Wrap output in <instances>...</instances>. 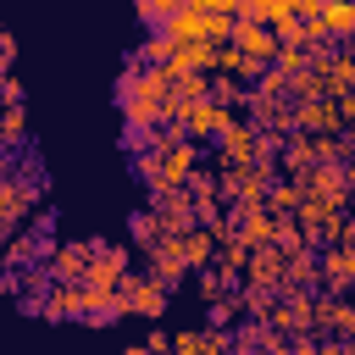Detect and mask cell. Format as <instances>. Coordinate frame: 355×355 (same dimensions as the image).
<instances>
[{"mask_svg":"<svg viewBox=\"0 0 355 355\" xmlns=\"http://www.w3.org/2000/svg\"><path fill=\"white\" fill-rule=\"evenodd\" d=\"M128 227H133V244H139L144 255H150V250L166 239V227H161V216H155L150 205H144V211H133V216H128Z\"/></svg>","mask_w":355,"mask_h":355,"instance_id":"cb8c5ba5","label":"cell"},{"mask_svg":"<svg viewBox=\"0 0 355 355\" xmlns=\"http://www.w3.org/2000/svg\"><path fill=\"white\" fill-rule=\"evenodd\" d=\"M122 355H150V344H128V349H122Z\"/></svg>","mask_w":355,"mask_h":355,"instance_id":"8d00e7d4","label":"cell"},{"mask_svg":"<svg viewBox=\"0 0 355 355\" xmlns=\"http://www.w3.org/2000/svg\"><path fill=\"white\" fill-rule=\"evenodd\" d=\"M227 116H233V111H227V105L211 94V100H200V105H183V116H178V133L205 144V139H216V133H222V122H227Z\"/></svg>","mask_w":355,"mask_h":355,"instance_id":"ba28073f","label":"cell"},{"mask_svg":"<svg viewBox=\"0 0 355 355\" xmlns=\"http://www.w3.org/2000/svg\"><path fill=\"white\" fill-rule=\"evenodd\" d=\"M316 22H322V33H327L333 44H349V39H355V6H349V0H322V17H316Z\"/></svg>","mask_w":355,"mask_h":355,"instance_id":"d6986e66","label":"cell"},{"mask_svg":"<svg viewBox=\"0 0 355 355\" xmlns=\"http://www.w3.org/2000/svg\"><path fill=\"white\" fill-rule=\"evenodd\" d=\"M294 133H344V105L338 100H300Z\"/></svg>","mask_w":355,"mask_h":355,"instance_id":"4fadbf2b","label":"cell"},{"mask_svg":"<svg viewBox=\"0 0 355 355\" xmlns=\"http://www.w3.org/2000/svg\"><path fill=\"white\" fill-rule=\"evenodd\" d=\"M266 67H255L244 50H233V44H216V67H211V78H227V83H255Z\"/></svg>","mask_w":355,"mask_h":355,"instance_id":"e0dca14e","label":"cell"},{"mask_svg":"<svg viewBox=\"0 0 355 355\" xmlns=\"http://www.w3.org/2000/svg\"><path fill=\"white\" fill-rule=\"evenodd\" d=\"M161 33L172 44H227L233 39V17H216V11H200V6H178Z\"/></svg>","mask_w":355,"mask_h":355,"instance_id":"6da1fadb","label":"cell"},{"mask_svg":"<svg viewBox=\"0 0 355 355\" xmlns=\"http://www.w3.org/2000/svg\"><path fill=\"white\" fill-rule=\"evenodd\" d=\"M33 200H39L33 172H6V178H0V222L22 227V222L33 216Z\"/></svg>","mask_w":355,"mask_h":355,"instance_id":"8992f818","label":"cell"},{"mask_svg":"<svg viewBox=\"0 0 355 355\" xmlns=\"http://www.w3.org/2000/svg\"><path fill=\"white\" fill-rule=\"evenodd\" d=\"M344 250H355V216H344Z\"/></svg>","mask_w":355,"mask_h":355,"instance_id":"d590c367","label":"cell"},{"mask_svg":"<svg viewBox=\"0 0 355 355\" xmlns=\"http://www.w3.org/2000/svg\"><path fill=\"white\" fill-rule=\"evenodd\" d=\"M6 172H11V166H6V150H0V178H6Z\"/></svg>","mask_w":355,"mask_h":355,"instance_id":"74e56055","label":"cell"},{"mask_svg":"<svg viewBox=\"0 0 355 355\" xmlns=\"http://www.w3.org/2000/svg\"><path fill=\"white\" fill-rule=\"evenodd\" d=\"M316 349H322V333H294L283 355H316Z\"/></svg>","mask_w":355,"mask_h":355,"instance_id":"1f68e13d","label":"cell"},{"mask_svg":"<svg viewBox=\"0 0 355 355\" xmlns=\"http://www.w3.org/2000/svg\"><path fill=\"white\" fill-rule=\"evenodd\" d=\"M200 11H216V17H239V0H189Z\"/></svg>","mask_w":355,"mask_h":355,"instance_id":"836d02e7","label":"cell"},{"mask_svg":"<svg viewBox=\"0 0 355 355\" xmlns=\"http://www.w3.org/2000/svg\"><path fill=\"white\" fill-rule=\"evenodd\" d=\"M283 288H316V250L288 255V277H283Z\"/></svg>","mask_w":355,"mask_h":355,"instance_id":"4316f807","label":"cell"},{"mask_svg":"<svg viewBox=\"0 0 355 355\" xmlns=\"http://www.w3.org/2000/svg\"><path fill=\"white\" fill-rule=\"evenodd\" d=\"M150 277L161 283V288H178L183 277H189V261H183V239H161L155 250H150Z\"/></svg>","mask_w":355,"mask_h":355,"instance_id":"9a60e30c","label":"cell"},{"mask_svg":"<svg viewBox=\"0 0 355 355\" xmlns=\"http://www.w3.org/2000/svg\"><path fill=\"white\" fill-rule=\"evenodd\" d=\"M178 6H183V0H133V11H139V17L150 22V28H161V22H166V17L178 11Z\"/></svg>","mask_w":355,"mask_h":355,"instance_id":"f546056e","label":"cell"},{"mask_svg":"<svg viewBox=\"0 0 355 355\" xmlns=\"http://www.w3.org/2000/svg\"><path fill=\"white\" fill-rule=\"evenodd\" d=\"M216 161H222V166H255V161H261V128H255L244 111H233V116L222 122V133H216Z\"/></svg>","mask_w":355,"mask_h":355,"instance_id":"7a4b0ae2","label":"cell"},{"mask_svg":"<svg viewBox=\"0 0 355 355\" xmlns=\"http://www.w3.org/2000/svg\"><path fill=\"white\" fill-rule=\"evenodd\" d=\"M116 294H122V311H128V316L161 322V316H166V294H172V288H161L150 272H128V283H122Z\"/></svg>","mask_w":355,"mask_h":355,"instance_id":"277c9868","label":"cell"},{"mask_svg":"<svg viewBox=\"0 0 355 355\" xmlns=\"http://www.w3.org/2000/svg\"><path fill=\"white\" fill-rule=\"evenodd\" d=\"M0 105H22V83H17L11 72L0 78Z\"/></svg>","mask_w":355,"mask_h":355,"instance_id":"d6a6232c","label":"cell"},{"mask_svg":"<svg viewBox=\"0 0 355 355\" xmlns=\"http://www.w3.org/2000/svg\"><path fill=\"white\" fill-rule=\"evenodd\" d=\"M128 272H133V255H128V244H89V288H100V294H116L122 283H128Z\"/></svg>","mask_w":355,"mask_h":355,"instance_id":"3957f363","label":"cell"},{"mask_svg":"<svg viewBox=\"0 0 355 355\" xmlns=\"http://www.w3.org/2000/svg\"><path fill=\"white\" fill-rule=\"evenodd\" d=\"M44 272H50V283H83V277H89V244H78V239L50 244Z\"/></svg>","mask_w":355,"mask_h":355,"instance_id":"7c38bea8","label":"cell"},{"mask_svg":"<svg viewBox=\"0 0 355 355\" xmlns=\"http://www.w3.org/2000/svg\"><path fill=\"white\" fill-rule=\"evenodd\" d=\"M216 250H222V244H216L211 227H189V233H183V261H189V272H194V266L211 272V266H216Z\"/></svg>","mask_w":355,"mask_h":355,"instance_id":"44dd1931","label":"cell"},{"mask_svg":"<svg viewBox=\"0 0 355 355\" xmlns=\"http://www.w3.org/2000/svg\"><path fill=\"white\" fill-rule=\"evenodd\" d=\"M272 33H277V44H305V22H300V17L272 22ZM305 50H311V44H305Z\"/></svg>","mask_w":355,"mask_h":355,"instance_id":"4dcf8cb0","label":"cell"},{"mask_svg":"<svg viewBox=\"0 0 355 355\" xmlns=\"http://www.w3.org/2000/svg\"><path fill=\"white\" fill-rule=\"evenodd\" d=\"M0 33H6V28H0Z\"/></svg>","mask_w":355,"mask_h":355,"instance_id":"b9f144b4","label":"cell"},{"mask_svg":"<svg viewBox=\"0 0 355 355\" xmlns=\"http://www.w3.org/2000/svg\"><path fill=\"white\" fill-rule=\"evenodd\" d=\"M272 67H277V72H283V78L294 83L300 72H311V50H305V44H277V55H272Z\"/></svg>","mask_w":355,"mask_h":355,"instance_id":"484cf974","label":"cell"},{"mask_svg":"<svg viewBox=\"0 0 355 355\" xmlns=\"http://www.w3.org/2000/svg\"><path fill=\"white\" fill-rule=\"evenodd\" d=\"M227 216H233V239H239V244H250V250H261V244H277V216H272L266 205L227 211Z\"/></svg>","mask_w":355,"mask_h":355,"instance_id":"5bb4252c","label":"cell"},{"mask_svg":"<svg viewBox=\"0 0 355 355\" xmlns=\"http://www.w3.org/2000/svg\"><path fill=\"white\" fill-rule=\"evenodd\" d=\"M349 294H355V272H349Z\"/></svg>","mask_w":355,"mask_h":355,"instance_id":"ab89813d","label":"cell"},{"mask_svg":"<svg viewBox=\"0 0 355 355\" xmlns=\"http://www.w3.org/2000/svg\"><path fill=\"white\" fill-rule=\"evenodd\" d=\"M300 205H305V183H300V178H272L266 211H272V216H300Z\"/></svg>","mask_w":355,"mask_h":355,"instance_id":"ffe728a7","label":"cell"},{"mask_svg":"<svg viewBox=\"0 0 355 355\" xmlns=\"http://www.w3.org/2000/svg\"><path fill=\"white\" fill-rule=\"evenodd\" d=\"M211 94H216V78L211 72H178V83H172V100L178 105H200Z\"/></svg>","mask_w":355,"mask_h":355,"instance_id":"7402d4cb","label":"cell"},{"mask_svg":"<svg viewBox=\"0 0 355 355\" xmlns=\"http://www.w3.org/2000/svg\"><path fill=\"white\" fill-rule=\"evenodd\" d=\"M172 50H178V44H172L161 28H150V39L139 44V61H144V67H166V61H172Z\"/></svg>","mask_w":355,"mask_h":355,"instance_id":"f1b7e54d","label":"cell"},{"mask_svg":"<svg viewBox=\"0 0 355 355\" xmlns=\"http://www.w3.org/2000/svg\"><path fill=\"white\" fill-rule=\"evenodd\" d=\"M349 272H355V250H344V244L316 250V288L322 294H349Z\"/></svg>","mask_w":355,"mask_h":355,"instance_id":"9c48e42d","label":"cell"},{"mask_svg":"<svg viewBox=\"0 0 355 355\" xmlns=\"http://www.w3.org/2000/svg\"><path fill=\"white\" fill-rule=\"evenodd\" d=\"M349 6H355V0H349Z\"/></svg>","mask_w":355,"mask_h":355,"instance_id":"60d3db41","label":"cell"},{"mask_svg":"<svg viewBox=\"0 0 355 355\" xmlns=\"http://www.w3.org/2000/svg\"><path fill=\"white\" fill-rule=\"evenodd\" d=\"M166 67L172 72H211L216 67V44H178Z\"/></svg>","mask_w":355,"mask_h":355,"instance_id":"603a6c76","label":"cell"},{"mask_svg":"<svg viewBox=\"0 0 355 355\" xmlns=\"http://www.w3.org/2000/svg\"><path fill=\"white\" fill-rule=\"evenodd\" d=\"M83 311V283H50V294H44V322H67V316H78Z\"/></svg>","mask_w":355,"mask_h":355,"instance_id":"ac0fdd59","label":"cell"},{"mask_svg":"<svg viewBox=\"0 0 355 355\" xmlns=\"http://www.w3.org/2000/svg\"><path fill=\"white\" fill-rule=\"evenodd\" d=\"M239 17H244V22H266V28H272V22L294 17V6H288V0H239Z\"/></svg>","mask_w":355,"mask_h":355,"instance_id":"d4e9b609","label":"cell"},{"mask_svg":"<svg viewBox=\"0 0 355 355\" xmlns=\"http://www.w3.org/2000/svg\"><path fill=\"white\" fill-rule=\"evenodd\" d=\"M283 277H288V255H283L277 244H261V250H250L244 288H272V294H283Z\"/></svg>","mask_w":355,"mask_h":355,"instance_id":"52a82bcc","label":"cell"},{"mask_svg":"<svg viewBox=\"0 0 355 355\" xmlns=\"http://www.w3.org/2000/svg\"><path fill=\"white\" fill-rule=\"evenodd\" d=\"M288 6H311V0H288Z\"/></svg>","mask_w":355,"mask_h":355,"instance_id":"f35d334b","label":"cell"},{"mask_svg":"<svg viewBox=\"0 0 355 355\" xmlns=\"http://www.w3.org/2000/svg\"><path fill=\"white\" fill-rule=\"evenodd\" d=\"M272 327H277L283 338L316 333V288H283V294H277V311H272Z\"/></svg>","mask_w":355,"mask_h":355,"instance_id":"5b68a950","label":"cell"},{"mask_svg":"<svg viewBox=\"0 0 355 355\" xmlns=\"http://www.w3.org/2000/svg\"><path fill=\"white\" fill-rule=\"evenodd\" d=\"M316 355H355V338H322Z\"/></svg>","mask_w":355,"mask_h":355,"instance_id":"e575fe53","label":"cell"},{"mask_svg":"<svg viewBox=\"0 0 355 355\" xmlns=\"http://www.w3.org/2000/svg\"><path fill=\"white\" fill-rule=\"evenodd\" d=\"M300 183H305V194H322V200H338V205H349L355 200V189H349V178H344V166H311V172H300Z\"/></svg>","mask_w":355,"mask_h":355,"instance_id":"2e32d148","label":"cell"},{"mask_svg":"<svg viewBox=\"0 0 355 355\" xmlns=\"http://www.w3.org/2000/svg\"><path fill=\"white\" fill-rule=\"evenodd\" d=\"M150 211L161 216V227H166L172 239H183L189 227H200V211H194V200H189L183 189H172V194H150Z\"/></svg>","mask_w":355,"mask_h":355,"instance_id":"8fae6325","label":"cell"},{"mask_svg":"<svg viewBox=\"0 0 355 355\" xmlns=\"http://www.w3.org/2000/svg\"><path fill=\"white\" fill-rule=\"evenodd\" d=\"M233 50H244L255 67H272V55H277V33L266 28V22H244V17H233V39H227Z\"/></svg>","mask_w":355,"mask_h":355,"instance_id":"30bf717a","label":"cell"},{"mask_svg":"<svg viewBox=\"0 0 355 355\" xmlns=\"http://www.w3.org/2000/svg\"><path fill=\"white\" fill-rule=\"evenodd\" d=\"M205 305H211V311H205V316H211V327H233V322L244 316V294H239V288H227L222 300H205Z\"/></svg>","mask_w":355,"mask_h":355,"instance_id":"83f0119b","label":"cell"}]
</instances>
